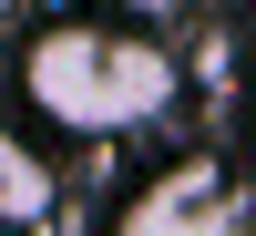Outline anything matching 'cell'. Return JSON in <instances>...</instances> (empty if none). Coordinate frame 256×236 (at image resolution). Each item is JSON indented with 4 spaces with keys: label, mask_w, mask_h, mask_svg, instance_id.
I'll return each instance as SVG.
<instances>
[{
    "label": "cell",
    "mask_w": 256,
    "mask_h": 236,
    "mask_svg": "<svg viewBox=\"0 0 256 236\" xmlns=\"http://www.w3.org/2000/svg\"><path fill=\"white\" fill-rule=\"evenodd\" d=\"M52 205H62L52 154H41L31 134H10V123H0V226H41Z\"/></svg>",
    "instance_id": "3"
},
{
    "label": "cell",
    "mask_w": 256,
    "mask_h": 236,
    "mask_svg": "<svg viewBox=\"0 0 256 236\" xmlns=\"http://www.w3.org/2000/svg\"><path fill=\"white\" fill-rule=\"evenodd\" d=\"M236 236H256V226H236Z\"/></svg>",
    "instance_id": "4"
},
{
    "label": "cell",
    "mask_w": 256,
    "mask_h": 236,
    "mask_svg": "<svg viewBox=\"0 0 256 236\" xmlns=\"http://www.w3.org/2000/svg\"><path fill=\"white\" fill-rule=\"evenodd\" d=\"M0 11H10V0H0Z\"/></svg>",
    "instance_id": "5"
},
{
    "label": "cell",
    "mask_w": 256,
    "mask_h": 236,
    "mask_svg": "<svg viewBox=\"0 0 256 236\" xmlns=\"http://www.w3.org/2000/svg\"><path fill=\"white\" fill-rule=\"evenodd\" d=\"M123 236H236V195H226L216 164H174V175H154L134 205H123Z\"/></svg>",
    "instance_id": "2"
},
{
    "label": "cell",
    "mask_w": 256,
    "mask_h": 236,
    "mask_svg": "<svg viewBox=\"0 0 256 236\" xmlns=\"http://www.w3.org/2000/svg\"><path fill=\"white\" fill-rule=\"evenodd\" d=\"M20 93H31L41 123L62 134H134V123H164L184 93L174 52L154 31H123V21H62L20 52Z\"/></svg>",
    "instance_id": "1"
}]
</instances>
